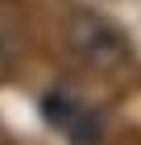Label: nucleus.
Returning a JSON list of instances; mask_svg holds the SVG:
<instances>
[{
  "label": "nucleus",
  "mask_w": 141,
  "mask_h": 145,
  "mask_svg": "<svg viewBox=\"0 0 141 145\" xmlns=\"http://www.w3.org/2000/svg\"><path fill=\"white\" fill-rule=\"evenodd\" d=\"M42 116L54 124L58 133L71 137V145H100L104 141V120L91 104L75 100L71 91H50L42 100Z\"/></svg>",
  "instance_id": "2"
},
{
  "label": "nucleus",
  "mask_w": 141,
  "mask_h": 145,
  "mask_svg": "<svg viewBox=\"0 0 141 145\" xmlns=\"http://www.w3.org/2000/svg\"><path fill=\"white\" fill-rule=\"evenodd\" d=\"M62 37H66V50L83 62L87 71H100V75H116L133 62V46L125 37V29L100 17L96 8H75L62 25Z\"/></svg>",
  "instance_id": "1"
}]
</instances>
